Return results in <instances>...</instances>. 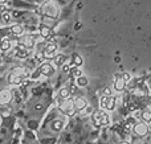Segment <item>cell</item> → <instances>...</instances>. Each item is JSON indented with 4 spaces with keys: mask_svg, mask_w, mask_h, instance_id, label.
I'll return each mask as SVG.
<instances>
[{
    "mask_svg": "<svg viewBox=\"0 0 151 144\" xmlns=\"http://www.w3.org/2000/svg\"><path fill=\"white\" fill-rule=\"evenodd\" d=\"M68 126V116L63 113H56L45 120L39 132V140L42 144H55L57 143L58 136Z\"/></svg>",
    "mask_w": 151,
    "mask_h": 144,
    "instance_id": "obj_1",
    "label": "cell"
},
{
    "mask_svg": "<svg viewBox=\"0 0 151 144\" xmlns=\"http://www.w3.org/2000/svg\"><path fill=\"white\" fill-rule=\"evenodd\" d=\"M48 105H49V97L47 94L39 95L35 98L28 107V120L31 119L35 122H40V118L48 108Z\"/></svg>",
    "mask_w": 151,
    "mask_h": 144,
    "instance_id": "obj_2",
    "label": "cell"
},
{
    "mask_svg": "<svg viewBox=\"0 0 151 144\" xmlns=\"http://www.w3.org/2000/svg\"><path fill=\"white\" fill-rule=\"evenodd\" d=\"M13 138V119L4 118L0 124V144H11Z\"/></svg>",
    "mask_w": 151,
    "mask_h": 144,
    "instance_id": "obj_3",
    "label": "cell"
},
{
    "mask_svg": "<svg viewBox=\"0 0 151 144\" xmlns=\"http://www.w3.org/2000/svg\"><path fill=\"white\" fill-rule=\"evenodd\" d=\"M40 12L44 16H47V17L56 19L58 16V13H60V7H58V4L55 0H47V1L41 5Z\"/></svg>",
    "mask_w": 151,
    "mask_h": 144,
    "instance_id": "obj_4",
    "label": "cell"
},
{
    "mask_svg": "<svg viewBox=\"0 0 151 144\" xmlns=\"http://www.w3.org/2000/svg\"><path fill=\"white\" fill-rule=\"evenodd\" d=\"M15 20H19L21 24L31 26H37L40 24V17L36 13L25 12V13H19V16H15Z\"/></svg>",
    "mask_w": 151,
    "mask_h": 144,
    "instance_id": "obj_5",
    "label": "cell"
},
{
    "mask_svg": "<svg viewBox=\"0 0 151 144\" xmlns=\"http://www.w3.org/2000/svg\"><path fill=\"white\" fill-rule=\"evenodd\" d=\"M56 144H77V136L72 128H65L58 136Z\"/></svg>",
    "mask_w": 151,
    "mask_h": 144,
    "instance_id": "obj_6",
    "label": "cell"
},
{
    "mask_svg": "<svg viewBox=\"0 0 151 144\" xmlns=\"http://www.w3.org/2000/svg\"><path fill=\"white\" fill-rule=\"evenodd\" d=\"M91 123H93L94 127L97 128H102L104 126H106L109 123V115L105 113L104 110H99V111H96L91 116Z\"/></svg>",
    "mask_w": 151,
    "mask_h": 144,
    "instance_id": "obj_7",
    "label": "cell"
},
{
    "mask_svg": "<svg viewBox=\"0 0 151 144\" xmlns=\"http://www.w3.org/2000/svg\"><path fill=\"white\" fill-rule=\"evenodd\" d=\"M60 111L66 116H73L77 113V107L74 105V99H64L60 105Z\"/></svg>",
    "mask_w": 151,
    "mask_h": 144,
    "instance_id": "obj_8",
    "label": "cell"
},
{
    "mask_svg": "<svg viewBox=\"0 0 151 144\" xmlns=\"http://www.w3.org/2000/svg\"><path fill=\"white\" fill-rule=\"evenodd\" d=\"M149 130H150V127L147 126V123L146 122H138V123H135L134 124V127H133V135L135 138H145L147 134H149Z\"/></svg>",
    "mask_w": 151,
    "mask_h": 144,
    "instance_id": "obj_9",
    "label": "cell"
},
{
    "mask_svg": "<svg viewBox=\"0 0 151 144\" xmlns=\"http://www.w3.org/2000/svg\"><path fill=\"white\" fill-rule=\"evenodd\" d=\"M13 102V91L9 89H3L0 90V106L5 107V106L11 105Z\"/></svg>",
    "mask_w": 151,
    "mask_h": 144,
    "instance_id": "obj_10",
    "label": "cell"
},
{
    "mask_svg": "<svg viewBox=\"0 0 151 144\" xmlns=\"http://www.w3.org/2000/svg\"><path fill=\"white\" fill-rule=\"evenodd\" d=\"M113 138H114V134H113L111 130L109 127H102L101 132H99V142L102 144H111L114 143Z\"/></svg>",
    "mask_w": 151,
    "mask_h": 144,
    "instance_id": "obj_11",
    "label": "cell"
},
{
    "mask_svg": "<svg viewBox=\"0 0 151 144\" xmlns=\"http://www.w3.org/2000/svg\"><path fill=\"white\" fill-rule=\"evenodd\" d=\"M56 71V65L50 62H44L39 66V73L45 77H52Z\"/></svg>",
    "mask_w": 151,
    "mask_h": 144,
    "instance_id": "obj_12",
    "label": "cell"
},
{
    "mask_svg": "<svg viewBox=\"0 0 151 144\" xmlns=\"http://www.w3.org/2000/svg\"><path fill=\"white\" fill-rule=\"evenodd\" d=\"M101 106L105 108V110H113L115 106V98L113 97H102L101 99Z\"/></svg>",
    "mask_w": 151,
    "mask_h": 144,
    "instance_id": "obj_13",
    "label": "cell"
},
{
    "mask_svg": "<svg viewBox=\"0 0 151 144\" xmlns=\"http://www.w3.org/2000/svg\"><path fill=\"white\" fill-rule=\"evenodd\" d=\"M74 105L77 107V111H83L88 107V101H86L85 97H77L74 99Z\"/></svg>",
    "mask_w": 151,
    "mask_h": 144,
    "instance_id": "obj_14",
    "label": "cell"
},
{
    "mask_svg": "<svg viewBox=\"0 0 151 144\" xmlns=\"http://www.w3.org/2000/svg\"><path fill=\"white\" fill-rule=\"evenodd\" d=\"M23 144H41V143H40V140L37 139L31 131H28L25 134V136H24Z\"/></svg>",
    "mask_w": 151,
    "mask_h": 144,
    "instance_id": "obj_15",
    "label": "cell"
},
{
    "mask_svg": "<svg viewBox=\"0 0 151 144\" xmlns=\"http://www.w3.org/2000/svg\"><path fill=\"white\" fill-rule=\"evenodd\" d=\"M11 33H12L13 36H21V34L24 33V26L21 25V23L11 25Z\"/></svg>",
    "mask_w": 151,
    "mask_h": 144,
    "instance_id": "obj_16",
    "label": "cell"
},
{
    "mask_svg": "<svg viewBox=\"0 0 151 144\" xmlns=\"http://www.w3.org/2000/svg\"><path fill=\"white\" fill-rule=\"evenodd\" d=\"M70 95V90H69L68 86H64L60 89V91H58V98H60L61 101L64 99H68V97Z\"/></svg>",
    "mask_w": 151,
    "mask_h": 144,
    "instance_id": "obj_17",
    "label": "cell"
},
{
    "mask_svg": "<svg viewBox=\"0 0 151 144\" xmlns=\"http://www.w3.org/2000/svg\"><path fill=\"white\" fill-rule=\"evenodd\" d=\"M12 45H13V42L11 41L9 38H4V40H1V42H0V49L1 50H9L11 48H12Z\"/></svg>",
    "mask_w": 151,
    "mask_h": 144,
    "instance_id": "obj_18",
    "label": "cell"
},
{
    "mask_svg": "<svg viewBox=\"0 0 151 144\" xmlns=\"http://www.w3.org/2000/svg\"><path fill=\"white\" fill-rule=\"evenodd\" d=\"M114 89L117 91H122L125 89V78H117L114 82Z\"/></svg>",
    "mask_w": 151,
    "mask_h": 144,
    "instance_id": "obj_19",
    "label": "cell"
},
{
    "mask_svg": "<svg viewBox=\"0 0 151 144\" xmlns=\"http://www.w3.org/2000/svg\"><path fill=\"white\" fill-rule=\"evenodd\" d=\"M88 83H89V81L85 76H81V77L76 78V85H77L78 87H85V86H88Z\"/></svg>",
    "mask_w": 151,
    "mask_h": 144,
    "instance_id": "obj_20",
    "label": "cell"
},
{
    "mask_svg": "<svg viewBox=\"0 0 151 144\" xmlns=\"http://www.w3.org/2000/svg\"><path fill=\"white\" fill-rule=\"evenodd\" d=\"M65 60H66V57L64 54H57V56H55V58H53L56 66H63L64 63H65Z\"/></svg>",
    "mask_w": 151,
    "mask_h": 144,
    "instance_id": "obj_21",
    "label": "cell"
},
{
    "mask_svg": "<svg viewBox=\"0 0 151 144\" xmlns=\"http://www.w3.org/2000/svg\"><path fill=\"white\" fill-rule=\"evenodd\" d=\"M72 61H73V63L72 65L73 66H80L81 63H82V57H80V54H73V57H72Z\"/></svg>",
    "mask_w": 151,
    "mask_h": 144,
    "instance_id": "obj_22",
    "label": "cell"
},
{
    "mask_svg": "<svg viewBox=\"0 0 151 144\" xmlns=\"http://www.w3.org/2000/svg\"><path fill=\"white\" fill-rule=\"evenodd\" d=\"M142 120L146 122V123H150L151 122V111L150 110H145L142 113Z\"/></svg>",
    "mask_w": 151,
    "mask_h": 144,
    "instance_id": "obj_23",
    "label": "cell"
},
{
    "mask_svg": "<svg viewBox=\"0 0 151 144\" xmlns=\"http://www.w3.org/2000/svg\"><path fill=\"white\" fill-rule=\"evenodd\" d=\"M131 144H146V142H145L143 138H135V139L131 142Z\"/></svg>",
    "mask_w": 151,
    "mask_h": 144,
    "instance_id": "obj_24",
    "label": "cell"
},
{
    "mask_svg": "<svg viewBox=\"0 0 151 144\" xmlns=\"http://www.w3.org/2000/svg\"><path fill=\"white\" fill-rule=\"evenodd\" d=\"M61 70H63V73H69V71H70V65H69V63H64L63 66H61Z\"/></svg>",
    "mask_w": 151,
    "mask_h": 144,
    "instance_id": "obj_25",
    "label": "cell"
},
{
    "mask_svg": "<svg viewBox=\"0 0 151 144\" xmlns=\"http://www.w3.org/2000/svg\"><path fill=\"white\" fill-rule=\"evenodd\" d=\"M7 12V7H5L4 3H0V13H4Z\"/></svg>",
    "mask_w": 151,
    "mask_h": 144,
    "instance_id": "obj_26",
    "label": "cell"
},
{
    "mask_svg": "<svg viewBox=\"0 0 151 144\" xmlns=\"http://www.w3.org/2000/svg\"><path fill=\"white\" fill-rule=\"evenodd\" d=\"M104 95H107V97H110V95H111V90H110L109 87H106V89L104 90Z\"/></svg>",
    "mask_w": 151,
    "mask_h": 144,
    "instance_id": "obj_27",
    "label": "cell"
},
{
    "mask_svg": "<svg viewBox=\"0 0 151 144\" xmlns=\"http://www.w3.org/2000/svg\"><path fill=\"white\" fill-rule=\"evenodd\" d=\"M74 76H76V78H77V77H81V76H82V73H81L80 70H76V71H74Z\"/></svg>",
    "mask_w": 151,
    "mask_h": 144,
    "instance_id": "obj_28",
    "label": "cell"
},
{
    "mask_svg": "<svg viewBox=\"0 0 151 144\" xmlns=\"http://www.w3.org/2000/svg\"><path fill=\"white\" fill-rule=\"evenodd\" d=\"M115 144H131V143H129V142H126V140H121V142H117Z\"/></svg>",
    "mask_w": 151,
    "mask_h": 144,
    "instance_id": "obj_29",
    "label": "cell"
},
{
    "mask_svg": "<svg viewBox=\"0 0 151 144\" xmlns=\"http://www.w3.org/2000/svg\"><path fill=\"white\" fill-rule=\"evenodd\" d=\"M8 0H0V3H7Z\"/></svg>",
    "mask_w": 151,
    "mask_h": 144,
    "instance_id": "obj_30",
    "label": "cell"
},
{
    "mask_svg": "<svg viewBox=\"0 0 151 144\" xmlns=\"http://www.w3.org/2000/svg\"><path fill=\"white\" fill-rule=\"evenodd\" d=\"M0 61H1V58H0Z\"/></svg>",
    "mask_w": 151,
    "mask_h": 144,
    "instance_id": "obj_31",
    "label": "cell"
}]
</instances>
